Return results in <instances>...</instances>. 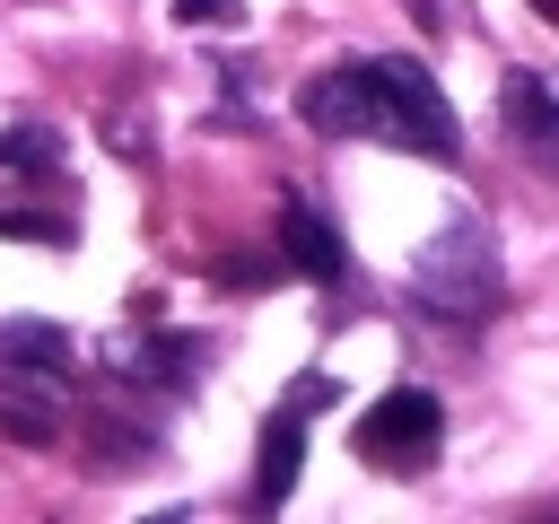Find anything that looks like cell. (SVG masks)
I'll list each match as a JSON object with an SVG mask.
<instances>
[{
	"label": "cell",
	"mask_w": 559,
	"mask_h": 524,
	"mask_svg": "<svg viewBox=\"0 0 559 524\" xmlns=\"http://www.w3.org/2000/svg\"><path fill=\"white\" fill-rule=\"evenodd\" d=\"M437 437H445V410H437V393H419V384H393V393L367 402V419L349 428L358 463H376V472H419V463L437 454Z\"/></svg>",
	"instance_id": "cell-3"
},
{
	"label": "cell",
	"mask_w": 559,
	"mask_h": 524,
	"mask_svg": "<svg viewBox=\"0 0 559 524\" xmlns=\"http://www.w3.org/2000/svg\"><path fill=\"white\" fill-rule=\"evenodd\" d=\"M498 114H507V131H515V140H524L550 175H559V96H550L533 70H515V79L498 87Z\"/></svg>",
	"instance_id": "cell-5"
},
{
	"label": "cell",
	"mask_w": 559,
	"mask_h": 524,
	"mask_svg": "<svg viewBox=\"0 0 559 524\" xmlns=\"http://www.w3.org/2000/svg\"><path fill=\"white\" fill-rule=\"evenodd\" d=\"M61 157V140L44 131V122H17V131H0V166H52Z\"/></svg>",
	"instance_id": "cell-8"
},
{
	"label": "cell",
	"mask_w": 559,
	"mask_h": 524,
	"mask_svg": "<svg viewBox=\"0 0 559 524\" xmlns=\"http://www.w3.org/2000/svg\"><path fill=\"white\" fill-rule=\"evenodd\" d=\"M297 114L323 131V140H393V148H419V157H454V114L445 96L428 87L419 61H332L297 87Z\"/></svg>",
	"instance_id": "cell-1"
},
{
	"label": "cell",
	"mask_w": 559,
	"mask_h": 524,
	"mask_svg": "<svg viewBox=\"0 0 559 524\" xmlns=\"http://www.w3.org/2000/svg\"><path fill=\"white\" fill-rule=\"evenodd\" d=\"M411 288H419L437 314L480 323V314L498 306V245H489V227H480V218H454L445 236H428V245H419Z\"/></svg>",
	"instance_id": "cell-2"
},
{
	"label": "cell",
	"mask_w": 559,
	"mask_h": 524,
	"mask_svg": "<svg viewBox=\"0 0 559 524\" xmlns=\"http://www.w3.org/2000/svg\"><path fill=\"white\" fill-rule=\"evenodd\" d=\"M297 463H306V410L297 402H280L271 419H262V480H253V507H280L288 489H297Z\"/></svg>",
	"instance_id": "cell-6"
},
{
	"label": "cell",
	"mask_w": 559,
	"mask_h": 524,
	"mask_svg": "<svg viewBox=\"0 0 559 524\" xmlns=\"http://www.w3.org/2000/svg\"><path fill=\"white\" fill-rule=\"evenodd\" d=\"M533 9H542V17H550V26H559V0H533Z\"/></svg>",
	"instance_id": "cell-11"
},
{
	"label": "cell",
	"mask_w": 559,
	"mask_h": 524,
	"mask_svg": "<svg viewBox=\"0 0 559 524\" xmlns=\"http://www.w3.org/2000/svg\"><path fill=\"white\" fill-rule=\"evenodd\" d=\"M0 236H44V245H61L70 227H61V218H35V210H0Z\"/></svg>",
	"instance_id": "cell-10"
},
{
	"label": "cell",
	"mask_w": 559,
	"mask_h": 524,
	"mask_svg": "<svg viewBox=\"0 0 559 524\" xmlns=\"http://www.w3.org/2000/svg\"><path fill=\"white\" fill-rule=\"evenodd\" d=\"M245 0H175V26H236Z\"/></svg>",
	"instance_id": "cell-9"
},
{
	"label": "cell",
	"mask_w": 559,
	"mask_h": 524,
	"mask_svg": "<svg viewBox=\"0 0 559 524\" xmlns=\"http://www.w3.org/2000/svg\"><path fill=\"white\" fill-rule=\"evenodd\" d=\"M280 253H288V271H306V279H341L349 271V245H341V227L306 201V192H288V210H280Z\"/></svg>",
	"instance_id": "cell-4"
},
{
	"label": "cell",
	"mask_w": 559,
	"mask_h": 524,
	"mask_svg": "<svg viewBox=\"0 0 559 524\" xmlns=\"http://www.w3.org/2000/svg\"><path fill=\"white\" fill-rule=\"evenodd\" d=\"M0 367H61V376H70V341H61V323H35V314L0 323Z\"/></svg>",
	"instance_id": "cell-7"
}]
</instances>
